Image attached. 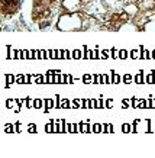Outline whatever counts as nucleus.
Segmentation results:
<instances>
[{"label":"nucleus","instance_id":"21","mask_svg":"<svg viewBox=\"0 0 155 158\" xmlns=\"http://www.w3.org/2000/svg\"><path fill=\"white\" fill-rule=\"evenodd\" d=\"M109 57H110V49H109V51L100 49V58H102V60H107Z\"/></svg>","mask_w":155,"mask_h":158},{"label":"nucleus","instance_id":"14","mask_svg":"<svg viewBox=\"0 0 155 158\" xmlns=\"http://www.w3.org/2000/svg\"><path fill=\"white\" fill-rule=\"evenodd\" d=\"M141 54H142L141 49H132L131 52H129V57H131L132 60H136V58H141Z\"/></svg>","mask_w":155,"mask_h":158},{"label":"nucleus","instance_id":"20","mask_svg":"<svg viewBox=\"0 0 155 158\" xmlns=\"http://www.w3.org/2000/svg\"><path fill=\"white\" fill-rule=\"evenodd\" d=\"M92 132H96V134H99V132H103V125H100V123H94L92 126Z\"/></svg>","mask_w":155,"mask_h":158},{"label":"nucleus","instance_id":"4","mask_svg":"<svg viewBox=\"0 0 155 158\" xmlns=\"http://www.w3.org/2000/svg\"><path fill=\"white\" fill-rule=\"evenodd\" d=\"M154 7H155V0H142L139 3V9L144 10V12L152 10Z\"/></svg>","mask_w":155,"mask_h":158},{"label":"nucleus","instance_id":"37","mask_svg":"<svg viewBox=\"0 0 155 158\" xmlns=\"http://www.w3.org/2000/svg\"><path fill=\"white\" fill-rule=\"evenodd\" d=\"M45 131H47V132H54V123L45 125Z\"/></svg>","mask_w":155,"mask_h":158},{"label":"nucleus","instance_id":"7","mask_svg":"<svg viewBox=\"0 0 155 158\" xmlns=\"http://www.w3.org/2000/svg\"><path fill=\"white\" fill-rule=\"evenodd\" d=\"M7 60H18V49L7 47Z\"/></svg>","mask_w":155,"mask_h":158},{"label":"nucleus","instance_id":"1","mask_svg":"<svg viewBox=\"0 0 155 158\" xmlns=\"http://www.w3.org/2000/svg\"><path fill=\"white\" fill-rule=\"evenodd\" d=\"M83 28V18L81 13H65L61 15L57 20V29L61 32H75Z\"/></svg>","mask_w":155,"mask_h":158},{"label":"nucleus","instance_id":"33","mask_svg":"<svg viewBox=\"0 0 155 158\" xmlns=\"http://www.w3.org/2000/svg\"><path fill=\"white\" fill-rule=\"evenodd\" d=\"M6 132H7V134H10V132H16V125H12V126L7 125V126H6Z\"/></svg>","mask_w":155,"mask_h":158},{"label":"nucleus","instance_id":"44","mask_svg":"<svg viewBox=\"0 0 155 158\" xmlns=\"http://www.w3.org/2000/svg\"><path fill=\"white\" fill-rule=\"evenodd\" d=\"M29 132H31V134H34V132H36V126H34V125H31V126H29Z\"/></svg>","mask_w":155,"mask_h":158},{"label":"nucleus","instance_id":"41","mask_svg":"<svg viewBox=\"0 0 155 158\" xmlns=\"http://www.w3.org/2000/svg\"><path fill=\"white\" fill-rule=\"evenodd\" d=\"M36 84V76H34V74H29V84Z\"/></svg>","mask_w":155,"mask_h":158},{"label":"nucleus","instance_id":"13","mask_svg":"<svg viewBox=\"0 0 155 158\" xmlns=\"http://www.w3.org/2000/svg\"><path fill=\"white\" fill-rule=\"evenodd\" d=\"M44 105H45V112H48L49 109H52L55 106V102L51 100V99H47V100H44Z\"/></svg>","mask_w":155,"mask_h":158},{"label":"nucleus","instance_id":"24","mask_svg":"<svg viewBox=\"0 0 155 158\" xmlns=\"http://www.w3.org/2000/svg\"><path fill=\"white\" fill-rule=\"evenodd\" d=\"M146 109H155V99H148L146 100Z\"/></svg>","mask_w":155,"mask_h":158},{"label":"nucleus","instance_id":"32","mask_svg":"<svg viewBox=\"0 0 155 158\" xmlns=\"http://www.w3.org/2000/svg\"><path fill=\"white\" fill-rule=\"evenodd\" d=\"M83 81L86 83V84H88L90 81H93V76H90V74H86V76L83 77Z\"/></svg>","mask_w":155,"mask_h":158},{"label":"nucleus","instance_id":"29","mask_svg":"<svg viewBox=\"0 0 155 158\" xmlns=\"http://www.w3.org/2000/svg\"><path fill=\"white\" fill-rule=\"evenodd\" d=\"M80 125H81V132H92L88 123H80Z\"/></svg>","mask_w":155,"mask_h":158},{"label":"nucleus","instance_id":"6","mask_svg":"<svg viewBox=\"0 0 155 158\" xmlns=\"http://www.w3.org/2000/svg\"><path fill=\"white\" fill-rule=\"evenodd\" d=\"M110 81H112V84H119V83L122 81V77L119 76L116 71H113V70H112L110 71Z\"/></svg>","mask_w":155,"mask_h":158},{"label":"nucleus","instance_id":"34","mask_svg":"<svg viewBox=\"0 0 155 158\" xmlns=\"http://www.w3.org/2000/svg\"><path fill=\"white\" fill-rule=\"evenodd\" d=\"M78 107H81V100L75 99V100L73 102V109H78Z\"/></svg>","mask_w":155,"mask_h":158},{"label":"nucleus","instance_id":"35","mask_svg":"<svg viewBox=\"0 0 155 158\" xmlns=\"http://www.w3.org/2000/svg\"><path fill=\"white\" fill-rule=\"evenodd\" d=\"M51 60H58V52H57V49H51Z\"/></svg>","mask_w":155,"mask_h":158},{"label":"nucleus","instance_id":"30","mask_svg":"<svg viewBox=\"0 0 155 158\" xmlns=\"http://www.w3.org/2000/svg\"><path fill=\"white\" fill-rule=\"evenodd\" d=\"M73 58V52H70L68 49H64V60H71Z\"/></svg>","mask_w":155,"mask_h":158},{"label":"nucleus","instance_id":"16","mask_svg":"<svg viewBox=\"0 0 155 158\" xmlns=\"http://www.w3.org/2000/svg\"><path fill=\"white\" fill-rule=\"evenodd\" d=\"M6 84H15L16 83V77L13 74H6Z\"/></svg>","mask_w":155,"mask_h":158},{"label":"nucleus","instance_id":"36","mask_svg":"<svg viewBox=\"0 0 155 158\" xmlns=\"http://www.w3.org/2000/svg\"><path fill=\"white\" fill-rule=\"evenodd\" d=\"M44 83V76L42 74H36V84H42Z\"/></svg>","mask_w":155,"mask_h":158},{"label":"nucleus","instance_id":"38","mask_svg":"<svg viewBox=\"0 0 155 158\" xmlns=\"http://www.w3.org/2000/svg\"><path fill=\"white\" fill-rule=\"evenodd\" d=\"M103 106H104V102H103V97H100L97 100V109H103Z\"/></svg>","mask_w":155,"mask_h":158},{"label":"nucleus","instance_id":"9","mask_svg":"<svg viewBox=\"0 0 155 158\" xmlns=\"http://www.w3.org/2000/svg\"><path fill=\"white\" fill-rule=\"evenodd\" d=\"M145 84H155V71H151L145 76Z\"/></svg>","mask_w":155,"mask_h":158},{"label":"nucleus","instance_id":"23","mask_svg":"<svg viewBox=\"0 0 155 158\" xmlns=\"http://www.w3.org/2000/svg\"><path fill=\"white\" fill-rule=\"evenodd\" d=\"M80 58H83V54L80 49H74L73 51V60H80Z\"/></svg>","mask_w":155,"mask_h":158},{"label":"nucleus","instance_id":"42","mask_svg":"<svg viewBox=\"0 0 155 158\" xmlns=\"http://www.w3.org/2000/svg\"><path fill=\"white\" fill-rule=\"evenodd\" d=\"M138 107H141V109H146V100L139 99V106H138Z\"/></svg>","mask_w":155,"mask_h":158},{"label":"nucleus","instance_id":"15","mask_svg":"<svg viewBox=\"0 0 155 158\" xmlns=\"http://www.w3.org/2000/svg\"><path fill=\"white\" fill-rule=\"evenodd\" d=\"M100 84H112L110 77L107 74H100Z\"/></svg>","mask_w":155,"mask_h":158},{"label":"nucleus","instance_id":"28","mask_svg":"<svg viewBox=\"0 0 155 158\" xmlns=\"http://www.w3.org/2000/svg\"><path fill=\"white\" fill-rule=\"evenodd\" d=\"M44 105V100H41V99H35V109H41Z\"/></svg>","mask_w":155,"mask_h":158},{"label":"nucleus","instance_id":"3","mask_svg":"<svg viewBox=\"0 0 155 158\" xmlns=\"http://www.w3.org/2000/svg\"><path fill=\"white\" fill-rule=\"evenodd\" d=\"M125 10V13L129 16V18H135L136 15L139 13V5H136V3H128V5L123 7Z\"/></svg>","mask_w":155,"mask_h":158},{"label":"nucleus","instance_id":"2","mask_svg":"<svg viewBox=\"0 0 155 158\" xmlns=\"http://www.w3.org/2000/svg\"><path fill=\"white\" fill-rule=\"evenodd\" d=\"M63 9L67 12V13H77L81 9V0H63Z\"/></svg>","mask_w":155,"mask_h":158},{"label":"nucleus","instance_id":"43","mask_svg":"<svg viewBox=\"0 0 155 158\" xmlns=\"http://www.w3.org/2000/svg\"><path fill=\"white\" fill-rule=\"evenodd\" d=\"M81 107L83 109H88V100H81Z\"/></svg>","mask_w":155,"mask_h":158},{"label":"nucleus","instance_id":"40","mask_svg":"<svg viewBox=\"0 0 155 158\" xmlns=\"http://www.w3.org/2000/svg\"><path fill=\"white\" fill-rule=\"evenodd\" d=\"M64 132H71V125L64 122Z\"/></svg>","mask_w":155,"mask_h":158},{"label":"nucleus","instance_id":"31","mask_svg":"<svg viewBox=\"0 0 155 158\" xmlns=\"http://www.w3.org/2000/svg\"><path fill=\"white\" fill-rule=\"evenodd\" d=\"M74 81V78L71 74H65V84H73Z\"/></svg>","mask_w":155,"mask_h":158},{"label":"nucleus","instance_id":"47","mask_svg":"<svg viewBox=\"0 0 155 158\" xmlns=\"http://www.w3.org/2000/svg\"><path fill=\"white\" fill-rule=\"evenodd\" d=\"M152 58H154V60H155V49H154V51H152Z\"/></svg>","mask_w":155,"mask_h":158},{"label":"nucleus","instance_id":"8","mask_svg":"<svg viewBox=\"0 0 155 158\" xmlns=\"http://www.w3.org/2000/svg\"><path fill=\"white\" fill-rule=\"evenodd\" d=\"M51 58V49H39V60Z\"/></svg>","mask_w":155,"mask_h":158},{"label":"nucleus","instance_id":"18","mask_svg":"<svg viewBox=\"0 0 155 158\" xmlns=\"http://www.w3.org/2000/svg\"><path fill=\"white\" fill-rule=\"evenodd\" d=\"M132 131H133L132 125H129V123H123V125H122V132H125V134H129V132H132Z\"/></svg>","mask_w":155,"mask_h":158},{"label":"nucleus","instance_id":"39","mask_svg":"<svg viewBox=\"0 0 155 158\" xmlns=\"http://www.w3.org/2000/svg\"><path fill=\"white\" fill-rule=\"evenodd\" d=\"M138 106H139V99H136V97H133V99H132V107H138Z\"/></svg>","mask_w":155,"mask_h":158},{"label":"nucleus","instance_id":"46","mask_svg":"<svg viewBox=\"0 0 155 158\" xmlns=\"http://www.w3.org/2000/svg\"><path fill=\"white\" fill-rule=\"evenodd\" d=\"M106 106H107V107H110V106H112V100H107L106 102Z\"/></svg>","mask_w":155,"mask_h":158},{"label":"nucleus","instance_id":"22","mask_svg":"<svg viewBox=\"0 0 155 158\" xmlns=\"http://www.w3.org/2000/svg\"><path fill=\"white\" fill-rule=\"evenodd\" d=\"M103 132H109V134H112V132H115V131H113V126H112L110 123H104L103 125Z\"/></svg>","mask_w":155,"mask_h":158},{"label":"nucleus","instance_id":"10","mask_svg":"<svg viewBox=\"0 0 155 158\" xmlns=\"http://www.w3.org/2000/svg\"><path fill=\"white\" fill-rule=\"evenodd\" d=\"M100 58V49H90L88 60H99Z\"/></svg>","mask_w":155,"mask_h":158},{"label":"nucleus","instance_id":"25","mask_svg":"<svg viewBox=\"0 0 155 158\" xmlns=\"http://www.w3.org/2000/svg\"><path fill=\"white\" fill-rule=\"evenodd\" d=\"M129 57V52L126 49H120V55H119V60H128Z\"/></svg>","mask_w":155,"mask_h":158},{"label":"nucleus","instance_id":"19","mask_svg":"<svg viewBox=\"0 0 155 158\" xmlns=\"http://www.w3.org/2000/svg\"><path fill=\"white\" fill-rule=\"evenodd\" d=\"M119 55H120V49H116V48H112L110 49V57L113 58V60L119 58Z\"/></svg>","mask_w":155,"mask_h":158},{"label":"nucleus","instance_id":"17","mask_svg":"<svg viewBox=\"0 0 155 158\" xmlns=\"http://www.w3.org/2000/svg\"><path fill=\"white\" fill-rule=\"evenodd\" d=\"M144 29H145V31H155V20L146 22V23L144 25Z\"/></svg>","mask_w":155,"mask_h":158},{"label":"nucleus","instance_id":"5","mask_svg":"<svg viewBox=\"0 0 155 158\" xmlns=\"http://www.w3.org/2000/svg\"><path fill=\"white\" fill-rule=\"evenodd\" d=\"M133 83L135 84H145V77H144V71L142 70L133 77Z\"/></svg>","mask_w":155,"mask_h":158},{"label":"nucleus","instance_id":"11","mask_svg":"<svg viewBox=\"0 0 155 158\" xmlns=\"http://www.w3.org/2000/svg\"><path fill=\"white\" fill-rule=\"evenodd\" d=\"M18 60L19 61L28 60V49H18Z\"/></svg>","mask_w":155,"mask_h":158},{"label":"nucleus","instance_id":"12","mask_svg":"<svg viewBox=\"0 0 155 158\" xmlns=\"http://www.w3.org/2000/svg\"><path fill=\"white\" fill-rule=\"evenodd\" d=\"M132 81H133V76L129 74V73H126L125 76L122 77V83H123V84H131Z\"/></svg>","mask_w":155,"mask_h":158},{"label":"nucleus","instance_id":"45","mask_svg":"<svg viewBox=\"0 0 155 158\" xmlns=\"http://www.w3.org/2000/svg\"><path fill=\"white\" fill-rule=\"evenodd\" d=\"M16 132H22V125L16 123Z\"/></svg>","mask_w":155,"mask_h":158},{"label":"nucleus","instance_id":"27","mask_svg":"<svg viewBox=\"0 0 155 158\" xmlns=\"http://www.w3.org/2000/svg\"><path fill=\"white\" fill-rule=\"evenodd\" d=\"M61 97L58 96V94H57V96H55V106H54V107H55V109H61Z\"/></svg>","mask_w":155,"mask_h":158},{"label":"nucleus","instance_id":"26","mask_svg":"<svg viewBox=\"0 0 155 158\" xmlns=\"http://www.w3.org/2000/svg\"><path fill=\"white\" fill-rule=\"evenodd\" d=\"M70 106H71V103H70V100H67V99H64V100L61 102V109H70Z\"/></svg>","mask_w":155,"mask_h":158}]
</instances>
